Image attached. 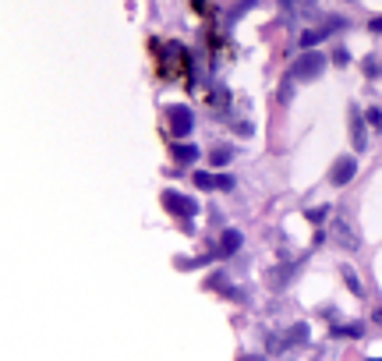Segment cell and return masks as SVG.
<instances>
[{
  "label": "cell",
  "instance_id": "30bf717a",
  "mask_svg": "<svg viewBox=\"0 0 382 361\" xmlns=\"http://www.w3.org/2000/svg\"><path fill=\"white\" fill-rule=\"evenodd\" d=\"M322 36H326V32H319V29H312V32H301V46H315Z\"/></svg>",
  "mask_w": 382,
  "mask_h": 361
},
{
  "label": "cell",
  "instance_id": "9c48e42d",
  "mask_svg": "<svg viewBox=\"0 0 382 361\" xmlns=\"http://www.w3.org/2000/svg\"><path fill=\"white\" fill-rule=\"evenodd\" d=\"M237 248H241V234H237V230H227V234H223V251L230 255V251H237Z\"/></svg>",
  "mask_w": 382,
  "mask_h": 361
},
{
  "label": "cell",
  "instance_id": "7c38bea8",
  "mask_svg": "<svg viewBox=\"0 0 382 361\" xmlns=\"http://www.w3.org/2000/svg\"><path fill=\"white\" fill-rule=\"evenodd\" d=\"M195 185H199V188H216V177H209V173H195Z\"/></svg>",
  "mask_w": 382,
  "mask_h": 361
},
{
  "label": "cell",
  "instance_id": "277c9868",
  "mask_svg": "<svg viewBox=\"0 0 382 361\" xmlns=\"http://www.w3.org/2000/svg\"><path fill=\"white\" fill-rule=\"evenodd\" d=\"M354 173H357L354 156H340V159L333 163V170H329V185L343 188V185H350V180H354Z\"/></svg>",
  "mask_w": 382,
  "mask_h": 361
},
{
  "label": "cell",
  "instance_id": "8992f818",
  "mask_svg": "<svg viewBox=\"0 0 382 361\" xmlns=\"http://www.w3.org/2000/svg\"><path fill=\"white\" fill-rule=\"evenodd\" d=\"M163 206H166L170 213H177V216H195V213H199L195 202L184 199V195H177V192H163Z\"/></svg>",
  "mask_w": 382,
  "mask_h": 361
},
{
  "label": "cell",
  "instance_id": "5b68a950",
  "mask_svg": "<svg viewBox=\"0 0 382 361\" xmlns=\"http://www.w3.org/2000/svg\"><path fill=\"white\" fill-rule=\"evenodd\" d=\"M170 135H177V138H184V135H191V124H195V117H191V110L187 107H170Z\"/></svg>",
  "mask_w": 382,
  "mask_h": 361
},
{
  "label": "cell",
  "instance_id": "7a4b0ae2",
  "mask_svg": "<svg viewBox=\"0 0 382 361\" xmlns=\"http://www.w3.org/2000/svg\"><path fill=\"white\" fill-rule=\"evenodd\" d=\"M308 340V326H291V329H283V333H272L269 336V354H283V350H291V347H298V343H305Z\"/></svg>",
  "mask_w": 382,
  "mask_h": 361
},
{
  "label": "cell",
  "instance_id": "ba28073f",
  "mask_svg": "<svg viewBox=\"0 0 382 361\" xmlns=\"http://www.w3.org/2000/svg\"><path fill=\"white\" fill-rule=\"evenodd\" d=\"M195 156H199L195 145H173V159H177V163H191Z\"/></svg>",
  "mask_w": 382,
  "mask_h": 361
},
{
  "label": "cell",
  "instance_id": "8fae6325",
  "mask_svg": "<svg viewBox=\"0 0 382 361\" xmlns=\"http://www.w3.org/2000/svg\"><path fill=\"white\" fill-rule=\"evenodd\" d=\"M291 11H312V0H283Z\"/></svg>",
  "mask_w": 382,
  "mask_h": 361
},
{
  "label": "cell",
  "instance_id": "9a60e30c",
  "mask_svg": "<svg viewBox=\"0 0 382 361\" xmlns=\"http://www.w3.org/2000/svg\"><path fill=\"white\" fill-rule=\"evenodd\" d=\"M368 121H371L375 128H382V110H368Z\"/></svg>",
  "mask_w": 382,
  "mask_h": 361
},
{
  "label": "cell",
  "instance_id": "52a82bcc",
  "mask_svg": "<svg viewBox=\"0 0 382 361\" xmlns=\"http://www.w3.org/2000/svg\"><path fill=\"white\" fill-rule=\"evenodd\" d=\"M350 138H354V149H364V121L357 110H350Z\"/></svg>",
  "mask_w": 382,
  "mask_h": 361
},
{
  "label": "cell",
  "instance_id": "4fadbf2b",
  "mask_svg": "<svg viewBox=\"0 0 382 361\" xmlns=\"http://www.w3.org/2000/svg\"><path fill=\"white\" fill-rule=\"evenodd\" d=\"M343 280L350 284V291H354V294H361V284H357V277L350 273V269H343Z\"/></svg>",
  "mask_w": 382,
  "mask_h": 361
},
{
  "label": "cell",
  "instance_id": "5bb4252c",
  "mask_svg": "<svg viewBox=\"0 0 382 361\" xmlns=\"http://www.w3.org/2000/svg\"><path fill=\"white\" fill-rule=\"evenodd\" d=\"M227 159H230V149H216L213 152V163H227Z\"/></svg>",
  "mask_w": 382,
  "mask_h": 361
},
{
  "label": "cell",
  "instance_id": "6da1fadb",
  "mask_svg": "<svg viewBox=\"0 0 382 361\" xmlns=\"http://www.w3.org/2000/svg\"><path fill=\"white\" fill-rule=\"evenodd\" d=\"M329 237H333V244H340V248H347V251H354V248H361V234L354 230V223L343 216V213H333V220H329Z\"/></svg>",
  "mask_w": 382,
  "mask_h": 361
},
{
  "label": "cell",
  "instance_id": "3957f363",
  "mask_svg": "<svg viewBox=\"0 0 382 361\" xmlns=\"http://www.w3.org/2000/svg\"><path fill=\"white\" fill-rule=\"evenodd\" d=\"M322 67H326V57L308 50V53H301V57L294 60L291 74H294V78H301V81H312V78H319V74H322Z\"/></svg>",
  "mask_w": 382,
  "mask_h": 361
},
{
  "label": "cell",
  "instance_id": "2e32d148",
  "mask_svg": "<svg viewBox=\"0 0 382 361\" xmlns=\"http://www.w3.org/2000/svg\"><path fill=\"white\" fill-rule=\"evenodd\" d=\"M368 29H371V32H382V15H378V18H371V22H368Z\"/></svg>",
  "mask_w": 382,
  "mask_h": 361
},
{
  "label": "cell",
  "instance_id": "e0dca14e",
  "mask_svg": "<svg viewBox=\"0 0 382 361\" xmlns=\"http://www.w3.org/2000/svg\"><path fill=\"white\" fill-rule=\"evenodd\" d=\"M375 322H378V326H382V308H378V312H375Z\"/></svg>",
  "mask_w": 382,
  "mask_h": 361
}]
</instances>
